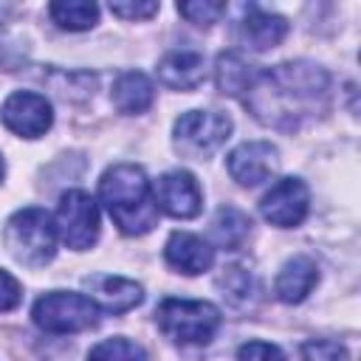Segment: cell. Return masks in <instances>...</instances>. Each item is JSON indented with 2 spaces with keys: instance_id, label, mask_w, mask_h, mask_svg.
<instances>
[{
  "instance_id": "6",
  "label": "cell",
  "mask_w": 361,
  "mask_h": 361,
  "mask_svg": "<svg viewBox=\"0 0 361 361\" xmlns=\"http://www.w3.org/2000/svg\"><path fill=\"white\" fill-rule=\"evenodd\" d=\"M172 133H175V149L180 155L203 161L226 144L231 133V118L214 110H189L178 116Z\"/></svg>"
},
{
  "instance_id": "23",
  "label": "cell",
  "mask_w": 361,
  "mask_h": 361,
  "mask_svg": "<svg viewBox=\"0 0 361 361\" xmlns=\"http://www.w3.org/2000/svg\"><path fill=\"white\" fill-rule=\"evenodd\" d=\"M178 11L195 23V25H212L220 20V14L226 11V3H212V0H195V3H180Z\"/></svg>"
},
{
  "instance_id": "28",
  "label": "cell",
  "mask_w": 361,
  "mask_h": 361,
  "mask_svg": "<svg viewBox=\"0 0 361 361\" xmlns=\"http://www.w3.org/2000/svg\"><path fill=\"white\" fill-rule=\"evenodd\" d=\"M3 172H6V166H3V158H0V180H3Z\"/></svg>"
},
{
  "instance_id": "7",
  "label": "cell",
  "mask_w": 361,
  "mask_h": 361,
  "mask_svg": "<svg viewBox=\"0 0 361 361\" xmlns=\"http://www.w3.org/2000/svg\"><path fill=\"white\" fill-rule=\"evenodd\" d=\"M56 231L73 251H85L99 240V209L82 189H68L56 206Z\"/></svg>"
},
{
  "instance_id": "11",
  "label": "cell",
  "mask_w": 361,
  "mask_h": 361,
  "mask_svg": "<svg viewBox=\"0 0 361 361\" xmlns=\"http://www.w3.org/2000/svg\"><path fill=\"white\" fill-rule=\"evenodd\" d=\"M228 175L240 186H257L268 180L279 166V149L271 141H245L226 158Z\"/></svg>"
},
{
  "instance_id": "9",
  "label": "cell",
  "mask_w": 361,
  "mask_h": 361,
  "mask_svg": "<svg viewBox=\"0 0 361 361\" xmlns=\"http://www.w3.org/2000/svg\"><path fill=\"white\" fill-rule=\"evenodd\" d=\"M310 209V192L305 180L299 178H282L276 180L259 200V212L271 226L293 228L307 217Z\"/></svg>"
},
{
  "instance_id": "3",
  "label": "cell",
  "mask_w": 361,
  "mask_h": 361,
  "mask_svg": "<svg viewBox=\"0 0 361 361\" xmlns=\"http://www.w3.org/2000/svg\"><path fill=\"white\" fill-rule=\"evenodd\" d=\"M3 243L17 262L39 268L56 254V226L45 209L28 206L8 217L3 228Z\"/></svg>"
},
{
  "instance_id": "22",
  "label": "cell",
  "mask_w": 361,
  "mask_h": 361,
  "mask_svg": "<svg viewBox=\"0 0 361 361\" xmlns=\"http://www.w3.org/2000/svg\"><path fill=\"white\" fill-rule=\"evenodd\" d=\"M299 361H347V347L327 338L305 341L299 350Z\"/></svg>"
},
{
  "instance_id": "18",
  "label": "cell",
  "mask_w": 361,
  "mask_h": 361,
  "mask_svg": "<svg viewBox=\"0 0 361 361\" xmlns=\"http://www.w3.org/2000/svg\"><path fill=\"white\" fill-rule=\"evenodd\" d=\"M257 73H259V68L251 65L240 51H223L214 62V82H217V90L226 96L243 99V93L251 87Z\"/></svg>"
},
{
  "instance_id": "21",
  "label": "cell",
  "mask_w": 361,
  "mask_h": 361,
  "mask_svg": "<svg viewBox=\"0 0 361 361\" xmlns=\"http://www.w3.org/2000/svg\"><path fill=\"white\" fill-rule=\"evenodd\" d=\"M87 361H147V353L141 344H135L124 336H113V338H104L96 347H90Z\"/></svg>"
},
{
  "instance_id": "5",
  "label": "cell",
  "mask_w": 361,
  "mask_h": 361,
  "mask_svg": "<svg viewBox=\"0 0 361 361\" xmlns=\"http://www.w3.org/2000/svg\"><path fill=\"white\" fill-rule=\"evenodd\" d=\"M31 319L39 330L54 333V336H68V333H82L99 324V307L71 290H51L34 302Z\"/></svg>"
},
{
  "instance_id": "4",
  "label": "cell",
  "mask_w": 361,
  "mask_h": 361,
  "mask_svg": "<svg viewBox=\"0 0 361 361\" xmlns=\"http://www.w3.org/2000/svg\"><path fill=\"white\" fill-rule=\"evenodd\" d=\"M155 322L161 333L178 344H209L220 327V310L200 299H164Z\"/></svg>"
},
{
  "instance_id": "2",
  "label": "cell",
  "mask_w": 361,
  "mask_h": 361,
  "mask_svg": "<svg viewBox=\"0 0 361 361\" xmlns=\"http://www.w3.org/2000/svg\"><path fill=\"white\" fill-rule=\"evenodd\" d=\"M99 197L121 234L141 237L158 223V203L141 166L116 164L99 180Z\"/></svg>"
},
{
  "instance_id": "14",
  "label": "cell",
  "mask_w": 361,
  "mask_h": 361,
  "mask_svg": "<svg viewBox=\"0 0 361 361\" xmlns=\"http://www.w3.org/2000/svg\"><path fill=\"white\" fill-rule=\"evenodd\" d=\"M288 34V23L285 17L279 14H271V11H262L257 6H251L245 11V17L237 23V37L245 48L251 51H268V48H276Z\"/></svg>"
},
{
  "instance_id": "1",
  "label": "cell",
  "mask_w": 361,
  "mask_h": 361,
  "mask_svg": "<svg viewBox=\"0 0 361 361\" xmlns=\"http://www.w3.org/2000/svg\"><path fill=\"white\" fill-rule=\"evenodd\" d=\"M243 104L259 124L293 133L327 113L330 76L324 68L307 59L282 62L254 76L251 87L243 93Z\"/></svg>"
},
{
  "instance_id": "25",
  "label": "cell",
  "mask_w": 361,
  "mask_h": 361,
  "mask_svg": "<svg viewBox=\"0 0 361 361\" xmlns=\"http://www.w3.org/2000/svg\"><path fill=\"white\" fill-rule=\"evenodd\" d=\"M110 11L116 17H124V20H147L158 11V3H133V0L124 3V0H118V3H110Z\"/></svg>"
},
{
  "instance_id": "12",
  "label": "cell",
  "mask_w": 361,
  "mask_h": 361,
  "mask_svg": "<svg viewBox=\"0 0 361 361\" xmlns=\"http://www.w3.org/2000/svg\"><path fill=\"white\" fill-rule=\"evenodd\" d=\"M87 299L107 313H127L141 305L144 288L127 276H113V274H90L82 279Z\"/></svg>"
},
{
  "instance_id": "17",
  "label": "cell",
  "mask_w": 361,
  "mask_h": 361,
  "mask_svg": "<svg viewBox=\"0 0 361 361\" xmlns=\"http://www.w3.org/2000/svg\"><path fill=\"white\" fill-rule=\"evenodd\" d=\"M155 102V87L149 82L147 73L141 71H127L116 79L113 85V104L118 113L124 116H138L144 110H149Z\"/></svg>"
},
{
  "instance_id": "27",
  "label": "cell",
  "mask_w": 361,
  "mask_h": 361,
  "mask_svg": "<svg viewBox=\"0 0 361 361\" xmlns=\"http://www.w3.org/2000/svg\"><path fill=\"white\" fill-rule=\"evenodd\" d=\"M11 56H14V48H11V45H6L3 31H0V68L11 71Z\"/></svg>"
},
{
  "instance_id": "13",
  "label": "cell",
  "mask_w": 361,
  "mask_h": 361,
  "mask_svg": "<svg viewBox=\"0 0 361 361\" xmlns=\"http://www.w3.org/2000/svg\"><path fill=\"white\" fill-rule=\"evenodd\" d=\"M164 259L175 271L195 276V274H203L214 265V248L189 231H172L166 245H164Z\"/></svg>"
},
{
  "instance_id": "16",
  "label": "cell",
  "mask_w": 361,
  "mask_h": 361,
  "mask_svg": "<svg viewBox=\"0 0 361 361\" xmlns=\"http://www.w3.org/2000/svg\"><path fill=\"white\" fill-rule=\"evenodd\" d=\"M319 282V268L310 257L299 254V257H290L282 271L276 274V282H274V290L279 296V302L285 305H299L310 290L313 285Z\"/></svg>"
},
{
  "instance_id": "15",
  "label": "cell",
  "mask_w": 361,
  "mask_h": 361,
  "mask_svg": "<svg viewBox=\"0 0 361 361\" xmlns=\"http://www.w3.org/2000/svg\"><path fill=\"white\" fill-rule=\"evenodd\" d=\"M158 79L172 90H195L206 79V56L200 51H169L158 62Z\"/></svg>"
},
{
  "instance_id": "19",
  "label": "cell",
  "mask_w": 361,
  "mask_h": 361,
  "mask_svg": "<svg viewBox=\"0 0 361 361\" xmlns=\"http://www.w3.org/2000/svg\"><path fill=\"white\" fill-rule=\"evenodd\" d=\"M251 234V217L245 212H240L237 206H220L212 223V237L220 248L226 251H237L245 237Z\"/></svg>"
},
{
  "instance_id": "24",
  "label": "cell",
  "mask_w": 361,
  "mask_h": 361,
  "mask_svg": "<svg viewBox=\"0 0 361 361\" xmlns=\"http://www.w3.org/2000/svg\"><path fill=\"white\" fill-rule=\"evenodd\" d=\"M237 361H285L282 350L268 341H248L237 350Z\"/></svg>"
},
{
  "instance_id": "10",
  "label": "cell",
  "mask_w": 361,
  "mask_h": 361,
  "mask_svg": "<svg viewBox=\"0 0 361 361\" xmlns=\"http://www.w3.org/2000/svg\"><path fill=\"white\" fill-rule=\"evenodd\" d=\"M155 195V203L161 212H166L169 217H178V220H189V217H197L200 209H203V195H200V186L195 180L192 172L186 169H172V172H164L152 189Z\"/></svg>"
},
{
  "instance_id": "8",
  "label": "cell",
  "mask_w": 361,
  "mask_h": 361,
  "mask_svg": "<svg viewBox=\"0 0 361 361\" xmlns=\"http://www.w3.org/2000/svg\"><path fill=\"white\" fill-rule=\"evenodd\" d=\"M0 121L14 135L39 138L54 124V110L45 96H39L34 90H14L0 107Z\"/></svg>"
},
{
  "instance_id": "26",
  "label": "cell",
  "mask_w": 361,
  "mask_h": 361,
  "mask_svg": "<svg viewBox=\"0 0 361 361\" xmlns=\"http://www.w3.org/2000/svg\"><path fill=\"white\" fill-rule=\"evenodd\" d=\"M23 299V290H20V282L0 268V310H14Z\"/></svg>"
},
{
  "instance_id": "20",
  "label": "cell",
  "mask_w": 361,
  "mask_h": 361,
  "mask_svg": "<svg viewBox=\"0 0 361 361\" xmlns=\"http://www.w3.org/2000/svg\"><path fill=\"white\" fill-rule=\"evenodd\" d=\"M48 14H51V20H54L59 28L85 31V28L96 25V20H99V6H96V3H87V0H56V3L48 6Z\"/></svg>"
}]
</instances>
